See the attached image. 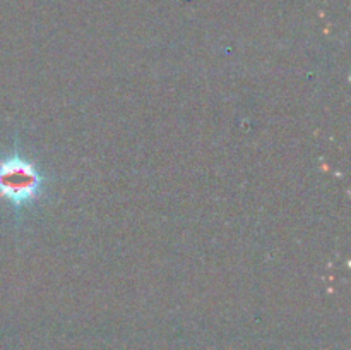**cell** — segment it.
<instances>
[{
  "label": "cell",
  "instance_id": "6da1fadb",
  "mask_svg": "<svg viewBox=\"0 0 351 350\" xmlns=\"http://www.w3.org/2000/svg\"><path fill=\"white\" fill-rule=\"evenodd\" d=\"M45 175L21 153L0 156V199L17 209L33 206L45 192Z\"/></svg>",
  "mask_w": 351,
  "mask_h": 350
}]
</instances>
